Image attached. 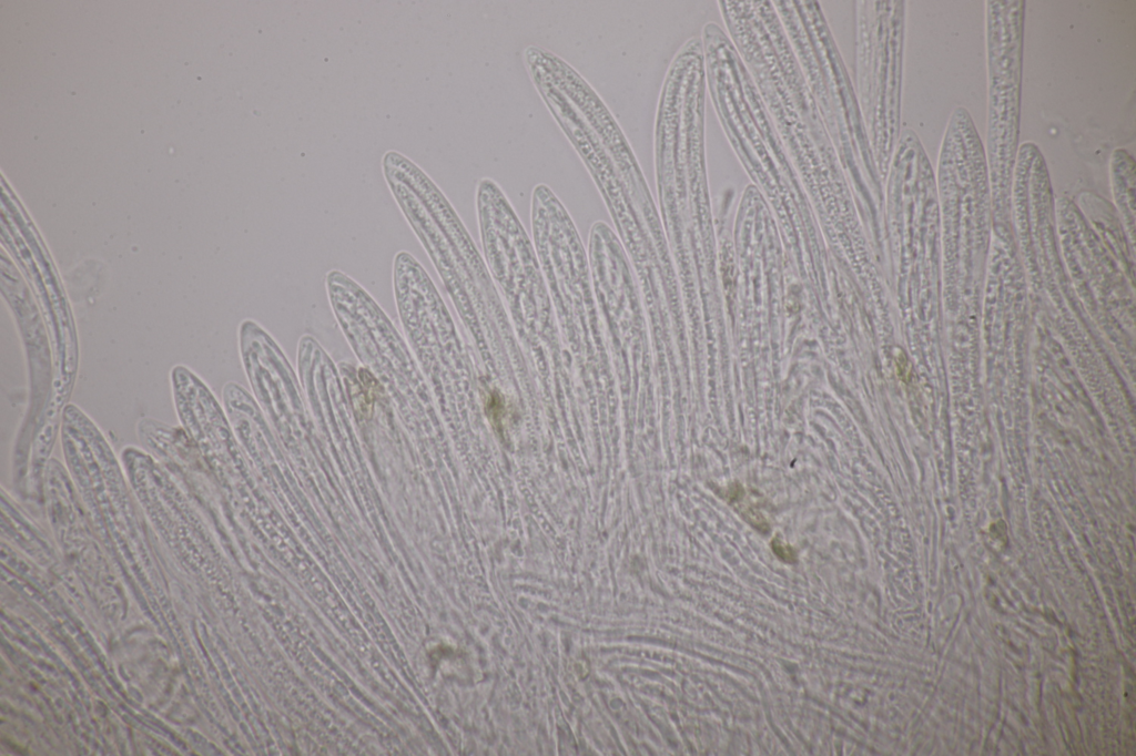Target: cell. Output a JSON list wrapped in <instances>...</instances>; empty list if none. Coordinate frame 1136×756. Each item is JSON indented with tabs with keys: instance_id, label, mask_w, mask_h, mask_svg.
<instances>
[{
	"instance_id": "cell-1",
	"label": "cell",
	"mask_w": 1136,
	"mask_h": 756,
	"mask_svg": "<svg viewBox=\"0 0 1136 756\" xmlns=\"http://www.w3.org/2000/svg\"><path fill=\"white\" fill-rule=\"evenodd\" d=\"M523 57L534 88L597 184L628 251L652 249L661 232L650 191L606 103L571 64L550 50L529 45Z\"/></svg>"
},
{
	"instance_id": "cell-2",
	"label": "cell",
	"mask_w": 1136,
	"mask_h": 756,
	"mask_svg": "<svg viewBox=\"0 0 1136 756\" xmlns=\"http://www.w3.org/2000/svg\"><path fill=\"white\" fill-rule=\"evenodd\" d=\"M772 2L843 171L854 181L873 176L878 170L854 85L820 3Z\"/></svg>"
},
{
	"instance_id": "cell-3",
	"label": "cell",
	"mask_w": 1136,
	"mask_h": 756,
	"mask_svg": "<svg viewBox=\"0 0 1136 756\" xmlns=\"http://www.w3.org/2000/svg\"><path fill=\"white\" fill-rule=\"evenodd\" d=\"M905 1H855L854 90L878 173L886 174L901 134Z\"/></svg>"
},
{
	"instance_id": "cell-4",
	"label": "cell",
	"mask_w": 1136,
	"mask_h": 756,
	"mask_svg": "<svg viewBox=\"0 0 1136 756\" xmlns=\"http://www.w3.org/2000/svg\"><path fill=\"white\" fill-rule=\"evenodd\" d=\"M987 135L990 175H1013L1020 147L1025 1H986Z\"/></svg>"
},
{
	"instance_id": "cell-5",
	"label": "cell",
	"mask_w": 1136,
	"mask_h": 756,
	"mask_svg": "<svg viewBox=\"0 0 1136 756\" xmlns=\"http://www.w3.org/2000/svg\"><path fill=\"white\" fill-rule=\"evenodd\" d=\"M771 546L774 554L782 561L789 563H793L795 561L794 550L790 545L783 543L781 540L777 538L773 539L771 542Z\"/></svg>"
}]
</instances>
